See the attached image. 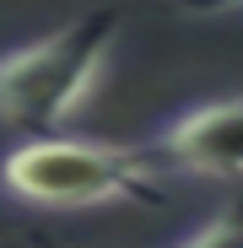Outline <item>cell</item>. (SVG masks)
<instances>
[{
  "label": "cell",
  "mask_w": 243,
  "mask_h": 248,
  "mask_svg": "<svg viewBox=\"0 0 243 248\" xmlns=\"http://www.w3.org/2000/svg\"><path fill=\"white\" fill-rule=\"evenodd\" d=\"M146 162L168 178H243V92L184 108L141 146Z\"/></svg>",
  "instance_id": "3"
},
{
  "label": "cell",
  "mask_w": 243,
  "mask_h": 248,
  "mask_svg": "<svg viewBox=\"0 0 243 248\" xmlns=\"http://www.w3.org/2000/svg\"><path fill=\"white\" fill-rule=\"evenodd\" d=\"M173 6L194 16H222V11H243V0H173Z\"/></svg>",
  "instance_id": "5"
},
{
  "label": "cell",
  "mask_w": 243,
  "mask_h": 248,
  "mask_svg": "<svg viewBox=\"0 0 243 248\" xmlns=\"http://www.w3.org/2000/svg\"><path fill=\"white\" fill-rule=\"evenodd\" d=\"M162 173L141 146H103L76 135H27L0 156V194L27 211H92L113 200L162 205Z\"/></svg>",
  "instance_id": "1"
},
{
  "label": "cell",
  "mask_w": 243,
  "mask_h": 248,
  "mask_svg": "<svg viewBox=\"0 0 243 248\" xmlns=\"http://www.w3.org/2000/svg\"><path fill=\"white\" fill-rule=\"evenodd\" d=\"M173 248H243V200L222 205L200 232H189V237L173 243Z\"/></svg>",
  "instance_id": "4"
},
{
  "label": "cell",
  "mask_w": 243,
  "mask_h": 248,
  "mask_svg": "<svg viewBox=\"0 0 243 248\" xmlns=\"http://www.w3.org/2000/svg\"><path fill=\"white\" fill-rule=\"evenodd\" d=\"M119 38V11H81L65 27L16 44L0 54V124L22 135H54L65 119L87 103L108 49Z\"/></svg>",
  "instance_id": "2"
}]
</instances>
